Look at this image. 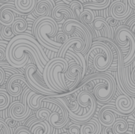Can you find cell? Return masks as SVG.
<instances>
[{"label":"cell","instance_id":"obj_1","mask_svg":"<svg viewBox=\"0 0 135 134\" xmlns=\"http://www.w3.org/2000/svg\"><path fill=\"white\" fill-rule=\"evenodd\" d=\"M90 81L95 82L92 92L99 103H106L113 98L116 92V81L112 74L108 73L90 74L84 77L80 84L83 85Z\"/></svg>","mask_w":135,"mask_h":134},{"label":"cell","instance_id":"obj_2","mask_svg":"<svg viewBox=\"0 0 135 134\" xmlns=\"http://www.w3.org/2000/svg\"><path fill=\"white\" fill-rule=\"evenodd\" d=\"M85 60L87 66L92 64L96 70L104 72L108 70L113 61V53L107 43L101 41H94L86 53Z\"/></svg>","mask_w":135,"mask_h":134},{"label":"cell","instance_id":"obj_3","mask_svg":"<svg viewBox=\"0 0 135 134\" xmlns=\"http://www.w3.org/2000/svg\"><path fill=\"white\" fill-rule=\"evenodd\" d=\"M58 32L59 25L56 21L51 16H46L45 18L38 24L34 36L42 46L51 51L58 52L63 44L51 39V37H55Z\"/></svg>","mask_w":135,"mask_h":134},{"label":"cell","instance_id":"obj_4","mask_svg":"<svg viewBox=\"0 0 135 134\" xmlns=\"http://www.w3.org/2000/svg\"><path fill=\"white\" fill-rule=\"evenodd\" d=\"M31 62L32 61H30L27 64V66L25 69V77L28 83L30 85L32 90L36 92V93L43 94L44 96L55 97L61 96L62 94L55 92L47 87L44 80L43 73L38 70L35 64Z\"/></svg>","mask_w":135,"mask_h":134},{"label":"cell","instance_id":"obj_5","mask_svg":"<svg viewBox=\"0 0 135 134\" xmlns=\"http://www.w3.org/2000/svg\"><path fill=\"white\" fill-rule=\"evenodd\" d=\"M115 41L123 48L129 49L127 54L123 58L124 66H128L135 59V34L127 25H120L115 31Z\"/></svg>","mask_w":135,"mask_h":134},{"label":"cell","instance_id":"obj_6","mask_svg":"<svg viewBox=\"0 0 135 134\" xmlns=\"http://www.w3.org/2000/svg\"><path fill=\"white\" fill-rule=\"evenodd\" d=\"M62 32H65L68 36L76 32L84 39L85 47L82 54L85 55L89 49L91 47L92 43H93V39L92 32L89 31L87 26L75 18H70V19L66 20L65 22L63 23Z\"/></svg>","mask_w":135,"mask_h":134},{"label":"cell","instance_id":"obj_7","mask_svg":"<svg viewBox=\"0 0 135 134\" xmlns=\"http://www.w3.org/2000/svg\"><path fill=\"white\" fill-rule=\"evenodd\" d=\"M42 102L53 103L55 104V108L49 115L47 119L51 127L55 129H62L69 122V113L64 105L55 96H45Z\"/></svg>","mask_w":135,"mask_h":134},{"label":"cell","instance_id":"obj_8","mask_svg":"<svg viewBox=\"0 0 135 134\" xmlns=\"http://www.w3.org/2000/svg\"><path fill=\"white\" fill-rule=\"evenodd\" d=\"M31 91L28 87L25 88L22 92L21 102L14 101L9 106L8 113L10 118L17 122H22L30 116L32 110L27 104V96Z\"/></svg>","mask_w":135,"mask_h":134},{"label":"cell","instance_id":"obj_9","mask_svg":"<svg viewBox=\"0 0 135 134\" xmlns=\"http://www.w3.org/2000/svg\"><path fill=\"white\" fill-rule=\"evenodd\" d=\"M25 86L31 88V86L28 83L25 75H23L22 73L12 74L7 82L6 91L10 96L17 97L22 93Z\"/></svg>","mask_w":135,"mask_h":134},{"label":"cell","instance_id":"obj_10","mask_svg":"<svg viewBox=\"0 0 135 134\" xmlns=\"http://www.w3.org/2000/svg\"><path fill=\"white\" fill-rule=\"evenodd\" d=\"M109 13L111 17L118 21H125L132 13V8L128 4V0H115L110 6Z\"/></svg>","mask_w":135,"mask_h":134},{"label":"cell","instance_id":"obj_11","mask_svg":"<svg viewBox=\"0 0 135 134\" xmlns=\"http://www.w3.org/2000/svg\"><path fill=\"white\" fill-rule=\"evenodd\" d=\"M116 115L122 116L115 107L112 105H105L102 107L98 114V121L104 126H112L116 121Z\"/></svg>","mask_w":135,"mask_h":134},{"label":"cell","instance_id":"obj_12","mask_svg":"<svg viewBox=\"0 0 135 134\" xmlns=\"http://www.w3.org/2000/svg\"><path fill=\"white\" fill-rule=\"evenodd\" d=\"M85 43L84 39L77 34L75 36H73L72 38H69V39L61 47L58 51V57H62L65 58L66 53L68 50L74 51L75 53L80 52L83 53V51L85 49Z\"/></svg>","mask_w":135,"mask_h":134},{"label":"cell","instance_id":"obj_13","mask_svg":"<svg viewBox=\"0 0 135 134\" xmlns=\"http://www.w3.org/2000/svg\"><path fill=\"white\" fill-rule=\"evenodd\" d=\"M116 109L123 115H128L135 110V97H131L127 94L119 96L115 100Z\"/></svg>","mask_w":135,"mask_h":134},{"label":"cell","instance_id":"obj_14","mask_svg":"<svg viewBox=\"0 0 135 134\" xmlns=\"http://www.w3.org/2000/svg\"><path fill=\"white\" fill-rule=\"evenodd\" d=\"M24 14L19 12L16 8L15 6L11 4H5L0 7V23L3 26H10L15 21L16 15Z\"/></svg>","mask_w":135,"mask_h":134},{"label":"cell","instance_id":"obj_15","mask_svg":"<svg viewBox=\"0 0 135 134\" xmlns=\"http://www.w3.org/2000/svg\"><path fill=\"white\" fill-rule=\"evenodd\" d=\"M51 17L56 21L57 23H62L64 21V17L66 20L70 18H75V16L70 9V6L63 5V4H58L55 5L54 7Z\"/></svg>","mask_w":135,"mask_h":134},{"label":"cell","instance_id":"obj_16","mask_svg":"<svg viewBox=\"0 0 135 134\" xmlns=\"http://www.w3.org/2000/svg\"><path fill=\"white\" fill-rule=\"evenodd\" d=\"M55 6L54 0H36L34 13L36 15L41 16H51L52 10Z\"/></svg>","mask_w":135,"mask_h":134},{"label":"cell","instance_id":"obj_17","mask_svg":"<svg viewBox=\"0 0 135 134\" xmlns=\"http://www.w3.org/2000/svg\"><path fill=\"white\" fill-rule=\"evenodd\" d=\"M102 131V125L98 119L90 118L85 123L81 124L80 134H100Z\"/></svg>","mask_w":135,"mask_h":134},{"label":"cell","instance_id":"obj_18","mask_svg":"<svg viewBox=\"0 0 135 134\" xmlns=\"http://www.w3.org/2000/svg\"><path fill=\"white\" fill-rule=\"evenodd\" d=\"M92 27L97 31L102 30L104 33V37L113 39L112 28L109 26L105 18L102 17H95V19L92 23Z\"/></svg>","mask_w":135,"mask_h":134},{"label":"cell","instance_id":"obj_19","mask_svg":"<svg viewBox=\"0 0 135 134\" xmlns=\"http://www.w3.org/2000/svg\"><path fill=\"white\" fill-rule=\"evenodd\" d=\"M28 130L32 134H51V126L47 120L43 121L37 119L28 127Z\"/></svg>","mask_w":135,"mask_h":134},{"label":"cell","instance_id":"obj_20","mask_svg":"<svg viewBox=\"0 0 135 134\" xmlns=\"http://www.w3.org/2000/svg\"><path fill=\"white\" fill-rule=\"evenodd\" d=\"M65 78L71 82L76 81V79L78 76L82 77V68L80 65H78L72 62H69V66L67 70L64 73ZM83 79V77H82Z\"/></svg>","mask_w":135,"mask_h":134},{"label":"cell","instance_id":"obj_21","mask_svg":"<svg viewBox=\"0 0 135 134\" xmlns=\"http://www.w3.org/2000/svg\"><path fill=\"white\" fill-rule=\"evenodd\" d=\"M44 95L36 93L34 91H31L27 96V104L28 106L34 111H37L41 107L42 100L44 98Z\"/></svg>","mask_w":135,"mask_h":134},{"label":"cell","instance_id":"obj_22","mask_svg":"<svg viewBox=\"0 0 135 134\" xmlns=\"http://www.w3.org/2000/svg\"><path fill=\"white\" fill-rule=\"evenodd\" d=\"M36 0H14L15 8L22 13H29L36 6Z\"/></svg>","mask_w":135,"mask_h":134},{"label":"cell","instance_id":"obj_23","mask_svg":"<svg viewBox=\"0 0 135 134\" xmlns=\"http://www.w3.org/2000/svg\"><path fill=\"white\" fill-rule=\"evenodd\" d=\"M27 27H28V24H27L25 19L21 17H16L15 21L12 24V30H13V34L17 36V35L25 32Z\"/></svg>","mask_w":135,"mask_h":134},{"label":"cell","instance_id":"obj_24","mask_svg":"<svg viewBox=\"0 0 135 134\" xmlns=\"http://www.w3.org/2000/svg\"><path fill=\"white\" fill-rule=\"evenodd\" d=\"M128 123L124 118H116V121L112 126L113 133L114 134H125L128 130Z\"/></svg>","mask_w":135,"mask_h":134},{"label":"cell","instance_id":"obj_25","mask_svg":"<svg viewBox=\"0 0 135 134\" xmlns=\"http://www.w3.org/2000/svg\"><path fill=\"white\" fill-rule=\"evenodd\" d=\"M93 2H86L83 5L85 8L94 9H104L108 8L112 2V0H92Z\"/></svg>","mask_w":135,"mask_h":134},{"label":"cell","instance_id":"obj_26","mask_svg":"<svg viewBox=\"0 0 135 134\" xmlns=\"http://www.w3.org/2000/svg\"><path fill=\"white\" fill-rule=\"evenodd\" d=\"M94 19H95V13L93 12V10L89 8H85L81 13L78 21H80L82 24H92Z\"/></svg>","mask_w":135,"mask_h":134},{"label":"cell","instance_id":"obj_27","mask_svg":"<svg viewBox=\"0 0 135 134\" xmlns=\"http://www.w3.org/2000/svg\"><path fill=\"white\" fill-rule=\"evenodd\" d=\"M10 105V96L6 89L0 88V111L6 109Z\"/></svg>","mask_w":135,"mask_h":134},{"label":"cell","instance_id":"obj_28","mask_svg":"<svg viewBox=\"0 0 135 134\" xmlns=\"http://www.w3.org/2000/svg\"><path fill=\"white\" fill-rule=\"evenodd\" d=\"M70 7L72 9V11H73V13H74V14L75 16V19L79 20L81 13L84 10L83 4L81 2L78 1V0H74V1H72L70 2Z\"/></svg>","mask_w":135,"mask_h":134},{"label":"cell","instance_id":"obj_29","mask_svg":"<svg viewBox=\"0 0 135 134\" xmlns=\"http://www.w3.org/2000/svg\"><path fill=\"white\" fill-rule=\"evenodd\" d=\"M51 113V111L48 108L46 107H40V109H38L36 112V117L40 119V120H47L49 118L50 114Z\"/></svg>","mask_w":135,"mask_h":134},{"label":"cell","instance_id":"obj_30","mask_svg":"<svg viewBox=\"0 0 135 134\" xmlns=\"http://www.w3.org/2000/svg\"><path fill=\"white\" fill-rule=\"evenodd\" d=\"M1 33V36L2 37L6 39V40H10L13 37L15 36V35L13 34V30H12V25L10 26H3L2 29L1 30L0 32Z\"/></svg>","mask_w":135,"mask_h":134},{"label":"cell","instance_id":"obj_31","mask_svg":"<svg viewBox=\"0 0 135 134\" xmlns=\"http://www.w3.org/2000/svg\"><path fill=\"white\" fill-rule=\"evenodd\" d=\"M131 78V85L132 86L126 88L125 92L131 97H135V67L134 68V70H132Z\"/></svg>","mask_w":135,"mask_h":134},{"label":"cell","instance_id":"obj_32","mask_svg":"<svg viewBox=\"0 0 135 134\" xmlns=\"http://www.w3.org/2000/svg\"><path fill=\"white\" fill-rule=\"evenodd\" d=\"M0 133L2 134H12L9 127L7 126L6 121L0 118Z\"/></svg>","mask_w":135,"mask_h":134},{"label":"cell","instance_id":"obj_33","mask_svg":"<svg viewBox=\"0 0 135 134\" xmlns=\"http://www.w3.org/2000/svg\"><path fill=\"white\" fill-rule=\"evenodd\" d=\"M55 40L58 43H62L64 44L68 39H69V37H68V35H66L65 32H58L57 35L55 36Z\"/></svg>","mask_w":135,"mask_h":134},{"label":"cell","instance_id":"obj_34","mask_svg":"<svg viewBox=\"0 0 135 134\" xmlns=\"http://www.w3.org/2000/svg\"><path fill=\"white\" fill-rule=\"evenodd\" d=\"M8 43L6 41H0V62L6 60V48Z\"/></svg>","mask_w":135,"mask_h":134},{"label":"cell","instance_id":"obj_35","mask_svg":"<svg viewBox=\"0 0 135 134\" xmlns=\"http://www.w3.org/2000/svg\"><path fill=\"white\" fill-rule=\"evenodd\" d=\"M80 124H71L68 126V134H80Z\"/></svg>","mask_w":135,"mask_h":134},{"label":"cell","instance_id":"obj_36","mask_svg":"<svg viewBox=\"0 0 135 134\" xmlns=\"http://www.w3.org/2000/svg\"><path fill=\"white\" fill-rule=\"evenodd\" d=\"M8 63L9 62H6L5 61L0 62V86L5 82V80H6V73H5V70L2 68V66Z\"/></svg>","mask_w":135,"mask_h":134},{"label":"cell","instance_id":"obj_37","mask_svg":"<svg viewBox=\"0 0 135 134\" xmlns=\"http://www.w3.org/2000/svg\"><path fill=\"white\" fill-rule=\"evenodd\" d=\"M14 134H32L26 126H20L17 128Z\"/></svg>","mask_w":135,"mask_h":134},{"label":"cell","instance_id":"obj_38","mask_svg":"<svg viewBox=\"0 0 135 134\" xmlns=\"http://www.w3.org/2000/svg\"><path fill=\"white\" fill-rule=\"evenodd\" d=\"M5 121H6V122L7 126L9 127V129H12V128L15 127V126L17 125V123H18V122H17V121L14 120L13 118H10V117H9V118H6V119H5Z\"/></svg>","mask_w":135,"mask_h":134},{"label":"cell","instance_id":"obj_39","mask_svg":"<svg viewBox=\"0 0 135 134\" xmlns=\"http://www.w3.org/2000/svg\"><path fill=\"white\" fill-rule=\"evenodd\" d=\"M106 21H107V22L108 23V24H109V26H110L111 28H113V27L116 26V25L119 24V21H118V20L113 18V17H111V16L108 17L106 19Z\"/></svg>","mask_w":135,"mask_h":134},{"label":"cell","instance_id":"obj_40","mask_svg":"<svg viewBox=\"0 0 135 134\" xmlns=\"http://www.w3.org/2000/svg\"><path fill=\"white\" fill-rule=\"evenodd\" d=\"M100 134H114L112 126H108V127L104 126V128L102 130Z\"/></svg>","mask_w":135,"mask_h":134},{"label":"cell","instance_id":"obj_41","mask_svg":"<svg viewBox=\"0 0 135 134\" xmlns=\"http://www.w3.org/2000/svg\"><path fill=\"white\" fill-rule=\"evenodd\" d=\"M37 119H38V118H37L36 116H34V117H32V118H30V119H29V120H28V121L26 122V124H25V126H26V127L28 129V127H29V126H31V125H32V124L34 122H35V121H36Z\"/></svg>","mask_w":135,"mask_h":134},{"label":"cell","instance_id":"obj_42","mask_svg":"<svg viewBox=\"0 0 135 134\" xmlns=\"http://www.w3.org/2000/svg\"><path fill=\"white\" fill-rule=\"evenodd\" d=\"M128 4L132 9H135V0H128Z\"/></svg>","mask_w":135,"mask_h":134},{"label":"cell","instance_id":"obj_43","mask_svg":"<svg viewBox=\"0 0 135 134\" xmlns=\"http://www.w3.org/2000/svg\"><path fill=\"white\" fill-rule=\"evenodd\" d=\"M134 20H135V15H134V16H133L131 18H130V19H129V21H127V27H130V25L131 24V23H132Z\"/></svg>","mask_w":135,"mask_h":134},{"label":"cell","instance_id":"obj_44","mask_svg":"<svg viewBox=\"0 0 135 134\" xmlns=\"http://www.w3.org/2000/svg\"><path fill=\"white\" fill-rule=\"evenodd\" d=\"M129 28L131 29V31H132V32H133L135 34V20L133 21V22H132V23H131V24L130 25V27H129Z\"/></svg>","mask_w":135,"mask_h":134},{"label":"cell","instance_id":"obj_45","mask_svg":"<svg viewBox=\"0 0 135 134\" xmlns=\"http://www.w3.org/2000/svg\"><path fill=\"white\" fill-rule=\"evenodd\" d=\"M78 1L81 2V3H86V2H88V1H89V0H78Z\"/></svg>","mask_w":135,"mask_h":134},{"label":"cell","instance_id":"obj_46","mask_svg":"<svg viewBox=\"0 0 135 134\" xmlns=\"http://www.w3.org/2000/svg\"><path fill=\"white\" fill-rule=\"evenodd\" d=\"M6 1H8V0H0L1 2H6Z\"/></svg>","mask_w":135,"mask_h":134},{"label":"cell","instance_id":"obj_47","mask_svg":"<svg viewBox=\"0 0 135 134\" xmlns=\"http://www.w3.org/2000/svg\"><path fill=\"white\" fill-rule=\"evenodd\" d=\"M134 133L135 134V124H134Z\"/></svg>","mask_w":135,"mask_h":134},{"label":"cell","instance_id":"obj_48","mask_svg":"<svg viewBox=\"0 0 135 134\" xmlns=\"http://www.w3.org/2000/svg\"><path fill=\"white\" fill-rule=\"evenodd\" d=\"M1 26H2V24L0 23V32H1Z\"/></svg>","mask_w":135,"mask_h":134},{"label":"cell","instance_id":"obj_49","mask_svg":"<svg viewBox=\"0 0 135 134\" xmlns=\"http://www.w3.org/2000/svg\"><path fill=\"white\" fill-rule=\"evenodd\" d=\"M133 113H134V115H135V110H134V112H133Z\"/></svg>","mask_w":135,"mask_h":134}]
</instances>
